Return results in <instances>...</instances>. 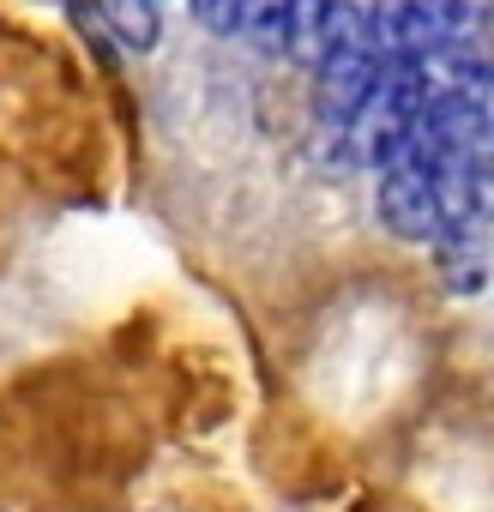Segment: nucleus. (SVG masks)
Listing matches in <instances>:
<instances>
[{
	"mask_svg": "<svg viewBox=\"0 0 494 512\" xmlns=\"http://www.w3.org/2000/svg\"><path fill=\"white\" fill-rule=\"evenodd\" d=\"M103 19L121 37V49L151 55L157 37H163V0H103Z\"/></svg>",
	"mask_w": 494,
	"mask_h": 512,
	"instance_id": "nucleus-2",
	"label": "nucleus"
},
{
	"mask_svg": "<svg viewBox=\"0 0 494 512\" xmlns=\"http://www.w3.org/2000/svg\"><path fill=\"white\" fill-rule=\"evenodd\" d=\"M374 217L392 241H410V247H440L452 235L446 169L428 133H410V145L386 169H374Z\"/></svg>",
	"mask_w": 494,
	"mask_h": 512,
	"instance_id": "nucleus-1",
	"label": "nucleus"
}]
</instances>
